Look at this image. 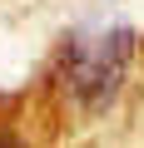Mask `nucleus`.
<instances>
[{"mask_svg":"<svg viewBox=\"0 0 144 148\" xmlns=\"http://www.w3.org/2000/svg\"><path fill=\"white\" fill-rule=\"evenodd\" d=\"M124 69H129V30L104 25V30H90L80 40H70L60 79H65L70 99L80 109H104L124 84Z\"/></svg>","mask_w":144,"mask_h":148,"instance_id":"1","label":"nucleus"}]
</instances>
